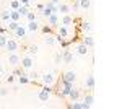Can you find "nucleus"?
Listing matches in <instances>:
<instances>
[{
	"mask_svg": "<svg viewBox=\"0 0 122 109\" xmlns=\"http://www.w3.org/2000/svg\"><path fill=\"white\" fill-rule=\"evenodd\" d=\"M5 49H7L8 52H18V51H20V42H18V39H7Z\"/></svg>",
	"mask_w": 122,
	"mask_h": 109,
	"instance_id": "obj_5",
	"label": "nucleus"
},
{
	"mask_svg": "<svg viewBox=\"0 0 122 109\" xmlns=\"http://www.w3.org/2000/svg\"><path fill=\"white\" fill-rule=\"evenodd\" d=\"M0 20L2 21H5V23H8L10 21V10H2V13H0Z\"/></svg>",
	"mask_w": 122,
	"mask_h": 109,
	"instance_id": "obj_25",
	"label": "nucleus"
},
{
	"mask_svg": "<svg viewBox=\"0 0 122 109\" xmlns=\"http://www.w3.org/2000/svg\"><path fill=\"white\" fill-rule=\"evenodd\" d=\"M21 73H23V68H15V70H13V75H15V77H18Z\"/></svg>",
	"mask_w": 122,
	"mask_h": 109,
	"instance_id": "obj_35",
	"label": "nucleus"
},
{
	"mask_svg": "<svg viewBox=\"0 0 122 109\" xmlns=\"http://www.w3.org/2000/svg\"><path fill=\"white\" fill-rule=\"evenodd\" d=\"M39 80L42 82V85H47V86H54V83L57 82L56 73H54V72H46V73H41V75H39Z\"/></svg>",
	"mask_w": 122,
	"mask_h": 109,
	"instance_id": "obj_1",
	"label": "nucleus"
},
{
	"mask_svg": "<svg viewBox=\"0 0 122 109\" xmlns=\"http://www.w3.org/2000/svg\"><path fill=\"white\" fill-rule=\"evenodd\" d=\"M3 72H5V70H3V65L0 64V75H3Z\"/></svg>",
	"mask_w": 122,
	"mask_h": 109,
	"instance_id": "obj_41",
	"label": "nucleus"
},
{
	"mask_svg": "<svg viewBox=\"0 0 122 109\" xmlns=\"http://www.w3.org/2000/svg\"><path fill=\"white\" fill-rule=\"evenodd\" d=\"M93 101H94L93 94H86V96L83 98V103H85V104H88V106H93Z\"/></svg>",
	"mask_w": 122,
	"mask_h": 109,
	"instance_id": "obj_29",
	"label": "nucleus"
},
{
	"mask_svg": "<svg viewBox=\"0 0 122 109\" xmlns=\"http://www.w3.org/2000/svg\"><path fill=\"white\" fill-rule=\"evenodd\" d=\"M78 7L81 10H88L91 7V0H78Z\"/></svg>",
	"mask_w": 122,
	"mask_h": 109,
	"instance_id": "obj_21",
	"label": "nucleus"
},
{
	"mask_svg": "<svg viewBox=\"0 0 122 109\" xmlns=\"http://www.w3.org/2000/svg\"><path fill=\"white\" fill-rule=\"evenodd\" d=\"M68 36H70V29L67 26H59V29H57V34H56V41H59V39H68Z\"/></svg>",
	"mask_w": 122,
	"mask_h": 109,
	"instance_id": "obj_6",
	"label": "nucleus"
},
{
	"mask_svg": "<svg viewBox=\"0 0 122 109\" xmlns=\"http://www.w3.org/2000/svg\"><path fill=\"white\" fill-rule=\"evenodd\" d=\"M54 62H56V64H60V62H62V54H56L54 55Z\"/></svg>",
	"mask_w": 122,
	"mask_h": 109,
	"instance_id": "obj_34",
	"label": "nucleus"
},
{
	"mask_svg": "<svg viewBox=\"0 0 122 109\" xmlns=\"http://www.w3.org/2000/svg\"><path fill=\"white\" fill-rule=\"evenodd\" d=\"M38 51H39L38 46H29V47H26V54L31 55V57H34V55L38 54Z\"/></svg>",
	"mask_w": 122,
	"mask_h": 109,
	"instance_id": "obj_23",
	"label": "nucleus"
},
{
	"mask_svg": "<svg viewBox=\"0 0 122 109\" xmlns=\"http://www.w3.org/2000/svg\"><path fill=\"white\" fill-rule=\"evenodd\" d=\"M39 75H41V73L36 72V70H33V72L28 73V77H29V80H31V82H38V80H39Z\"/></svg>",
	"mask_w": 122,
	"mask_h": 109,
	"instance_id": "obj_26",
	"label": "nucleus"
},
{
	"mask_svg": "<svg viewBox=\"0 0 122 109\" xmlns=\"http://www.w3.org/2000/svg\"><path fill=\"white\" fill-rule=\"evenodd\" d=\"M25 26H26V29H28V33H38L41 25H39L38 20H33V21H28Z\"/></svg>",
	"mask_w": 122,
	"mask_h": 109,
	"instance_id": "obj_9",
	"label": "nucleus"
},
{
	"mask_svg": "<svg viewBox=\"0 0 122 109\" xmlns=\"http://www.w3.org/2000/svg\"><path fill=\"white\" fill-rule=\"evenodd\" d=\"M81 31H83L85 34H90L91 33V23L90 21H83L81 23Z\"/></svg>",
	"mask_w": 122,
	"mask_h": 109,
	"instance_id": "obj_24",
	"label": "nucleus"
},
{
	"mask_svg": "<svg viewBox=\"0 0 122 109\" xmlns=\"http://www.w3.org/2000/svg\"><path fill=\"white\" fill-rule=\"evenodd\" d=\"M51 94H52V86L42 85V88H41V90H39V93H38V98H39V101L47 103V101L51 99Z\"/></svg>",
	"mask_w": 122,
	"mask_h": 109,
	"instance_id": "obj_2",
	"label": "nucleus"
},
{
	"mask_svg": "<svg viewBox=\"0 0 122 109\" xmlns=\"http://www.w3.org/2000/svg\"><path fill=\"white\" fill-rule=\"evenodd\" d=\"M16 10H18V13H20V16H21V18H25V15L29 11V8H28V7H25V5H20Z\"/></svg>",
	"mask_w": 122,
	"mask_h": 109,
	"instance_id": "obj_27",
	"label": "nucleus"
},
{
	"mask_svg": "<svg viewBox=\"0 0 122 109\" xmlns=\"http://www.w3.org/2000/svg\"><path fill=\"white\" fill-rule=\"evenodd\" d=\"M83 44L88 47V49H91V47H94V39L91 34H85L83 36Z\"/></svg>",
	"mask_w": 122,
	"mask_h": 109,
	"instance_id": "obj_14",
	"label": "nucleus"
},
{
	"mask_svg": "<svg viewBox=\"0 0 122 109\" xmlns=\"http://www.w3.org/2000/svg\"><path fill=\"white\" fill-rule=\"evenodd\" d=\"M51 3H54V5H59V3H60V0H51Z\"/></svg>",
	"mask_w": 122,
	"mask_h": 109,
	"instance_id": "obj_39",
	"label": "nucleus"
},
{
	"mask_svg": "<svg viewBox=\"0 0 122 109\" xmlns=\"http://www.w3.org/2000/svg\"><path fill=\"white\" fill-rule=\"evenodd\" d=\"M47 23H49V26H51V28L59 26V23H60L59 13H52V15H49V16H47Z\"/></svg>",
	"mask_w": 122,
	"mask_h": 109,
	"instance_id": "obj_10",
	"label": "nucleus"
},
{
	"mask_svg": "<svg viewBox=\"0 0 122 109\" xmlns=\"http://www.w3.org/2000/svg\"><path fill=\"white\" fill-rule=\"evenodd\" d=\"M68 98H70V101H78L80 99V90H76L75 86H73L72 91L68 93Z\"/></svg>",
	"mask_w": 122,
	"mask_h": 109,
	"instance_id": "obj_17",
	"label": "nucleus"
},
{
	"mask_svg": "<svg viewBox=\"0 0 122 109\" xmlns=\"http://www.w3.org/2000/svg\"><path fill=\"white\" fill-rule=\"evenodd\" d=\"M20 13H18V10H11L10 8V21H20Z\"/></svg>",
	"mask_w": 122,
	"mask_h": 109,
	"instance_id": "obj_22",
	"label": "nucleus"
},
{
	"mask_svg": "<svg viewBox=\"0 0 122 109\" xmlns=\"http://www.w3.org/2000/svg\"><path fill=\"white\" fill-rule=\"evenodd\" d=\"M8 94V90L7 88H0V96H7Z\"/></svg>",
	"mask_w": 122,
	"mask_h": 109,
	"instance_id": "obj_36",
	"label": "nucleus"
},
{
	"mask_svg": "<svg viewBox=\"0 0 122 109\" xmlns=\"http://www.w3.org/2000/svg\"><path fill=\"white\" fill-rule=\"evenodd\" d=\"M44 42H46V46H56V44H57L56 36H52V34H46V37H44Z\"/></svg>",
	"mask_w": 122,
	"mask_h": 109,
	"instance_id": "obj_19",
	"label": "nucleus"
},
{
	"mask_svg": "<svg viewBox=\"0 0 122 109\" xmlns=\"http://www.w3.org/2000/svg\"><path fill=\"white\" fill-rule=\"evenodd\" d=\"M20 60H21V55H18V52H10V55H8V65H11V67H18Z\"/></svg>",
	"mask_w": 122,
	"mask_h": 109,
	"instance_id": "obj_8",
	"label": "nucleus"
},
{
	"mask_svg": "<svg viewBox=\"0 0 122 109\" xmlns=\"http://www.w3.org/2000/svg\"><path fill=\"white\" fill-rule=\"evenodd\" d=\"M20 7V0H11V2H10V8L11 10H16Z\"/></svg>",
	"mask_w": 122,
	"mask_h": 109,
	"instance_id": "obj_33",
	"label": "nucleus"
},
{
	"mask_svg": "<svg viewBox=\"0 0 122 109\" xmlns=\"http://www.w3.org/2000/svg\"><path fill=\"white\" fill-rule=\"evenodd\" d=\"M20 65H21L23 70H33V67H34V57H31L28 54L23 55L21 60H20Z\"/></svg>",
	"mask_w": 122,
	"mask_h": 109,
	"instance_id": "obj_4",
	"label": "nucleus"
},
{
	"mask_svg": "<svg viewBox=\"0 0 122 109\" xmlns=\"http://www.w3.org/2000/svg\"><path fill=\"white\" fill-rule=\"evenodd\" d=\"M76 80V72H65L64 73V77H62V82H65V83H75Z\"/></svg>",
	"mask_w": 122,
	"mask_h": 109,
	"instance_id": "obj_11",
	"label": "nucleus"
},
{
	"mask_svg": "<svg viewBox=\"0 0 122 109\" xmlns=\"http://www.w3.org/2000/svg\"><path fill=\"white\" fill-rule=\"evenodd\" d=\"M13 80H15V75H13V73L7 77V82H8V83H13Z\"/></svg>",
	"mask_w": 122,
	"mask_h": 109,
	"instance_id": "obj_37",
	"label": "nucleus"
},
{
	"mask_svg": "<svg viewBox=\"0 0 122 109\" xmlns=\"http://www.w3.org/2000/svg\"><path fill=\"white\" fill-rule=\"evenodd\" d=\"M13 34H15V39H26V36H28V29H26V26H23V25H20L15 31H13Z\"/></svg>",
	"mask_w": 122,
	"mask_h": 109,
	"instance_id": "obj_7",
	"label": "nucleus"
},
{
	"mask_svg": "<svg viewBox=\"0 0 122 109\" xmlns=\"http://www.w3.org/2000/svg\"><path fill=\"white\" fill-rule=\"evenodd\" d=\"M85 85H86V88H88V90H94L96 82H94V77H93V75H88V77H86V82H85Z\"/></svg>",
	"mask_w": 122,
	"mask_h": 109,
	"instance_id": "obj_16",
	"label": "nucleus"
},
{
	"mask_svg": "<svg viewBox=\"0 0 122 109\" xmlns=\"http://www.w3.org/2000/svg\"><path fill=\"white\" fill-rule=\"evenodd\" d=\"M70 11H72V7H70L68 3H59V13L67 15V13H70Z\"/></svg>",
	"mask_w": 122,
	"mask_h": 109,
	"instance_id": "obj_15",
	"label": "nucleus"
},
{
	"mask_svg": "<svg viewBox=\"0 0 122 109\" xmlns=\"http://www.w3.org/2000/svg\"><path fill=\"white\" fill-rule=\"evenodd\" d=\"M36 8H38V10H42V8H44V5H42V3H38V7H36Z\"/></svg>",
	"mask_w": 122,
	"mask_h": 109,
	"instance_id": "obj_40",
	"label": "nucleus"
},
{
	"mask_svg": "<svg viewBox=\"0 0 122 109\" xmlns=\"http://www.w3.org/2000/svg\"><path fill=\"white\" fill-rule=\"evenodd\" d=\"M18 26H20V21H8V28H7V31H11V33H13Z\"/></svg>",
	"mask_w": 122,
	"mask_h": 109,
	"instance_id": "obj_28",
	"label": "nucleus"
},
{
	"mask_svg": "<svg viewBox=\"0 0 122 109\" xmlns=\"http://www.w3.org/2000/svg\"><path fill=\"white\" fill-rule=\"evenodd\" d=\"M7 34L5 33H0V47H5V44H7Z\"/></svg>",
	"mask_w": 122,
	"mask_h": 109,
	"instance_id": "obj_31",
	"label": "nucleus"
},
{
	"mask_svg": "<svg viewBox=\"0 0 122 109\" xmlns=\"http://www.w3.org/2000/svg\"><path fill=\"white\" fill-rule=\"evenodd\" d=\"M76 54H78V55H86V54H88V47H86L83 42L78 44V46H76Z\"/></svg>",
	"mask_w": 122,
	"mask_h": 109,
	"instance_id": "obj_20",
	"label": "nucleus"
},
{
	"mask_svg": "<svg viewBox=\"0 0 122 109\" xmlns=\"http://www.w3.org/2000/svg\"><path fill=\"white\" fill-rule=\"evenodd\" d=\"M73 60V54H72V51H68V49H64V52H62V62H65V64H70Z\"/></svg>",
	"mask_w": 122,
	"mask_h": 109,
	"instance_id": "obj_13",
	"label": "nucleus"
},
{
	"mask_svg": "<svg viewBox=\"0 0 122 109\" xmlns=\"http://www.w3.org/2000/svg\"><path fill=\"white\" fill-rule=\"evenodd\" d=\"M25 18H26V21H33V20H38V18H36V11H31V10H29L28 13L25 15Z\"/></svg>",
	"mask_w": 122,
	"mask_h": 109,
	"instance_id": "obj_30",
	"label": "nucleus"
},
{
	"mask_svg": "<svg viewBox=\"0 0 122 109\" xmlns=\"http://www.w3.org/2000/svg\"><path fill=\"white\" fill-rule=\"evenodd\" d=\"M18 83H20V85H28V83H31V80H29L28 75L23 72L21 75H18Z\"/></svg>",
	"mask_w": 122,
	"mask_h": 109,
	"instance_id": "obj_18",
	"label": "nucleus"
},
{
	"mask_svg": "<svg viewBox=\"0 0 122 109\" xmlns=\"http://www.w3.org/2000/svg\"><path fill=\"white\" fill-rule=\"evenodd\" d=\"M73 88V83H65V82H60L59 85V90H57V94L60 98H68V93L72 91Z\"/></svg>",
	"mask_w": 122,
	"mask_h": 109,
	"instance_id": "obj_3",
	"label": "nucleus"
},
{
	"mask_svg": "<svg viewBox=\"0 0 122 109\" xmlns=\"http://www.w3.org/2000/svg\"><path fill=\"white\" fill-rule=\"evenodd\" d=\"M20 5H25V7H28V5H29V0H20Z\"/></svg>",
	"mask_w": 122,
	"mask_h": 109,
	"instance_id": "obj_38",
	"label": "nucleus"
},
{
	"mask_svg": "<svg viewBox=\"0 0 122 109\" xmlns=\"http://www.w3.org/2000/svg\"><path fill=\"white\" fill-rule=\"evenodd\" d=\"M72 2H76V0H72Z\"/></svg>",
	"mask_w": 122,
	"mask_h": 109,
	"instance_id": "obj_42",
	"label": "nucleus"
},
{
	"mask_svg": "<svg viewBox=\"0 0 122 109\" xmlns=\"http://www.w3.org/2000/svg\"><path fill=\"white\" fill-rule=\"evenodd\" d=\"M75 23V20H73V16H70L68 13L67 15H62V21H60V25L62 26H67V28H70L72 25Z\"/></svg>",
	"mask_w": 122,
	"mask_h": 109,
	"instance_id": "obj_12",
	"label": "nucleus"
},
{
	"mask_svg": "<svg viewBox=\"0 0 122 109\" xmlns=\"http://www.w3.org/2000/svg\"><path fill=\"white\" fill-rule=\"evenodd\" d=\"M39 29H41L44 34H52V28H51V26H41Z\"/></svg>",
	"mask_w": 122,
	"mask_h": 109,
	"instance_id": "obj_32",
	"label": "nucleus"
}]
</instances>
